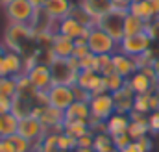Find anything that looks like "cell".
Returning a JSON list of instances; mask_svg holds the SVG:
<instances>
[{"mask_svg":"<svg viewBox=\"0 0 159 152\" xmlns=\"http://www.w3.org/2000/svg\"><path fill=\"white\" fill-rule=\"evenodd\" d=\"M87 54H91V50H89V46H87V39H78V41H74V58H85Z\"/></svg>","mask_w":159,"mask_h":152,"instance_id":"36","label":"cell"},{"mask_svg":"<svg viewBox=\"0 0 159 152\" xmlns=\"http://www.w3.org/2000/svg\"><path fill=\"white\" fill-rule=\"evenodd\" d=\"M57 147H59V150H63V152L76 150V147H78V139H74V137H70L69 134L61 132V134H57Z\"/></svg>","mask_w":159,"mask_h":152,"instance_id":"34","label":"cell"},{"mask_svg":"<svg viewBox=\"0 0 159 152\" xmlns=\"http://www.w3.org/2000/svg\"><path fill=\"white\" fill-rule=\"evenodd\" d=\"M93 150H94V152H119L117 149H115L113 137H111L107 132H100V134H94Z\"/></svg>","mask_w":159,"mask_h":152,"instance_id":"26","label":"cell"},{"mask_svg":"<svg viewBox=\"0 0 159 152\" xmlns=\"http://www.w3.org/2000/svg\"><path fill=\"white\" fill-rule=\"evenodd\" d=\"M6 48L22 54V46L28 41H34V28L30 24H9L6 30Z\"/></svg>","mask_w":159,"mask_h":152,"instance_id":"3","label":"cell"},{"mask_svg":"<svg viewBox=\"0 0 159 152\" xmlns=\"http://www.w3.org/2000/svg\"><path fill=\"white\" fill-rule=\"evenodd\" d=\"M80 71H96V56L87 54L85 58L80 59Z\"/></svg>","mask_w":159,"mask_h":152,"instance_id":"38","label":"cell"},{"mask_svg":"<svg viewBox=\"0 0 159 152\" xmlns=\"http://www.w3.org/2000/svg\"><path fill=\"white\" fill-rule=\"evenodd\" d=\"M150 134V128H148V115L144 113H137V112H131L129 113V126H128V135L137 141L144 135Z\"/></svg>","mask_w":159,"mask_h":152,"instance_id":"18","label":"cell"},{"mask_svg":"<svg viewBox=\"0 0 159 152\" xmlns=\"http://www.w3.org/2000/svg\"><path fill=\"white\" fill-rule=\"evenodd\" d=\"M34 100H28V98H22V97H15L13 98V108H11V113L15 115L17 119H24V117H30L34 113Z\"/></svg>","mask_w":159,"mask_h":152,"instance_id":"25","label":"cell"},{"mask_svg":"<svg viewBox=\"0 0 159 152\" xmlns=\"http://www.w3.org/2000/svg\"><path fill=\"white\" fill-rule=\"evenodd\" d=\"M0 152H15L7 137H0Z\"/></svg>","mask_w":159,"mask_h":152,"instance_id":"45","label":"cell"},{"mask_svg":"<svg viewBox=\"0 0 159 152\" xmlns=\"http://www.w3.org/2000/svg\"><path fill=\"white\" fill-rule=\"evenodd\" d=\"M76 152H94L93 147H81V149H76Z\"/></svg>","mask_w":159,"mask_h":152,"instance_id":"50","label":"cell"},{"mask_svg":"<svg viewBox=\"0 0 159 152\" xmlns=\"http://www.w3.org/2000/svg\"><path fill=\"white\" fill-rule=\"evenodd\" d=\"M63 132L69 134V135L74 137V139H80L81 135L89 134L91 128H89V124H85V122H65V130H63Z\"/></svg>","mask_w":159,"mask_h":152,"instance_id":"29","label":"cell"},{"mask_svg":"<svg viewBox=\"0 0 159 152\" xmlns=\"http://www.w3.org/2000/svg\"><path fill=\"white\" fill-rule=\"evenodd\" d=\"M159 56L154 54V48H150V50H146L144 54H141V56H137L135 58V63H137V69H144V67H152L154 65V61L157 59Z\"/></svg>","mask_w":159,"mask_h":152,"instance_id":"35","label":"cell"},{"mask_svg":"<svg viewBox=\"0 0 159 152\" xmlns=\"http://www.w3.org/2000/svg\"><path fill=\"white\" fill-rule=\"evenodd\" d=\"M128 126H129V115L126 113H117L115 112L106 121V130H107L109 135H117V134L128 132Z\"/></svg>","mask_w":159,"mask_h":152,"instance_id":"22","label":"cell"},{"mask_svg":"<svg viewBox=\"0 0 159 152\" xmlns=\"http://www.w3.org/2000/svg\"><path fill=\"white\" fill-rule=\"evenodd\" d=\"M113 137V143H115V149L117 150H122L124 147H128L133 139L128 135V132H124V134H117V135H111Z\"/></svg>","mask_w":159,"mask_h":152,"instance_id":"39","label":"cell"},{"mask_svg":"<svg viewBox=\"0 0 159 152\" xmlns=\"http://www.w3.org/2000/svg\"><path fill=\"white\" fill-rule=\"evenodd\" d=\"M111 59H113V65H115V73L120 74L122 78H126V80L133 74V73L139 71L137 69V63H135V58L126 56V54H122L119 50L111 56Z\"/></svg>","mask_w":159,"mask_h":152,"instance_id":"20","label":"cell"},{"mask_svg":"<svg viewBox=\"0 0 159 152\" xmlns=\"http://www.w3.org/2000/svg\"><path fill=\"white\" fill-rule=\"evenodd\" d=\"M89 110L91 117L98 119V121H107L111 115L115 113V100L111 93H100V95H93L89 100Z\"/></svg>","mask_w":159,"mask_h":152,"instance_id":"9","label":"cell"},{"mask_svg":"<svg viewBox=\"0 0 159 152\" xmlns=\"http://www.w3.org/2000/svg\"><path fill=\"white\" fill-rule=\"evenodd\" d=\"M11 108H13V98H4V97H0V115L11 113Z\"/></svg>","mask_w":159,"mask_h":152,"instance_id":"43","label":"cell"},{"mask_svg":"<svg viewBox=\"0 0 159 152\" xmlns=\"http://www.w3.org/2000/svg\"><path fill=\"white\" fill-rule=\"evenodd\" d=\"M17 128H19V119L13 113L0 115V137H9L17 134Z\"/></svg>","mask_w":159,"mask_h":152,"instance_id":"27","label":"cell"},{"mask_svg":"<svg viewBox=\"0 0 159 152\" xmlns=\"http://www.w3.org/2000/svg\"><path fill=\"white\" fill-rule=\"evenodd\" d=\"M15 95H17V78H13V76L0 78V97L15 98Z\"/></svg>","mask_w":159,"mask_h":152,"instance_id":"28","label":"cell"},{"mask_svg":"<svg viewBox=\"0 0 159 152\" xmlns=\"http://www.w3.org/2000/svg\"><path fill=\"white\" fill-rule=\"evenodd\" d=\"M72 7H74L72 0H48V2L43 6V13H44L50 21L57 22V21L69 17V13L72 11Z\"/></svg>","mask_w":159,"mask_h":152,"instance_id":"12","label":"cell"},{"mask_svg":"<svg viewBox=\"0 0 159 152\" xmlns=\"http://www.w3.org/2000/svg\"><path fill=\"white\" fill-rule=\"evenodd\" d=\"M126 13H128V11L111 9L109 13H106V15L96 22V26H98L100 30H104L106 34H109L117 43H120L122 37H124V19H126Z\"/></svg>","mask_w":159,"mask_h":152,"instance_id":"4","label":"cell"},{"mask_svg":"<svg viewBox=\"0 0 159 152\" xmlns=\"http://www.w3.org/2000/svg\"><path fill=\"white\" fill-rule=\"evenodd\" d=\"M6 50H7V48H6V45H2V43H0V58L6 54Z\"/></svg>","mask_w":159,"mask_h":152,"instance_id":"51","label":"cell"},{"mask_svg":"<svg viewBox=\"0 0 159 152\" xmlns=\"http://www.w3.org/2000/svg\"><path fill=\"white\" fill-rule=\"evenodd\" d=\"M7 139H9V143L13 145V150L15 152H32L34 143L28 141L26 137H22V135H19V134H13V135H9Z\"/></svg>","mask_w":159,"mask_h":152,"instance_id":"32","label":"cell"},{"mask_svg":"<svg viewBox=\"0 0 159 152\" xmlns=\"http://www.w3.org/2000/svg\"><path fill=\"white\" fill-rule=\"evenodd\" d=\"M113 100H115V112L117 113H126L129 115L133 112V100H135V93L133 89L128 85V82L124 83V87H120L119 91L111 93Z\"/></svg>","mask_w":159,"mask_h":152,"instance_id":"14","label":"cell"},{"mask_svg":"<svg viewBox=\"0 0 159 152\" xmlns=\"http://www.w3.org/2000/svg\"><path fill=\"white\" fill-rule=\"evenodd\" d=\"M104 83H106L107 93H115V91H119L120 87H124L126 78H122L120 74L113 73V74H109V76H104Z\"/></svg>","mask_w":159,"mask_h":152,"instance_id":"33","label":"cell"},{"mask_svg":"<svg viewBox=\"0 0 159 152\" xmlns=\"http://www.w3.org/2000/svg\"><path fill=\"white\" fill-rule=\"evenodd\" d=\"M76 87L89 91L91 95H100V93H107L106 83H104V76L98 74L96 71H80L76 78Z\"/></svg>","mask_w":159,"mask_h":152,"instance_id":"10","label":"cell"},{"mask_svg":"<svg viewBox=\"0 0 159 152\" xmlns=\"http://www.w3.org/2000/svg\"><path fill=\"white\" fill-rule=\"evenodd\" d=\"M87 46H89L91 54H94V56H111L119 50V43L109 34L100 30L98 26L91 28V32L87 36Z\"/></svg>","mask_w":159,"mask_h":152,"instance_id":"2","label":"cell"},{"mask_svg":"<svg viewBox=\"0 0 159 152\" xmlns=\"http://www.w3.org/2000/svg\"><path fill=\"white\" fill-rule=\"evenodd\" d=\"M119 152H141V150H139L137 143H135V141H131L128 147H124V149H122V150H119Z\"/></svg>","mask_w":159,"mask_h":152,"instance_id":"47","label":"cell"},{"mask_svg":"<svg viewBox=\"0 0 159 152\" xmlns=\"http://www.w3.org/2000/svg\"><path fill=\"white\" fill-rule=\"evenodd\" d=\"M146 34H148V37L152 39V43H157L159 45V17L146 24Z\"/></svg>","mask_w":159,"mask_h":152,"instance_id":"37","label":"cell"},{"mask_svg":"<svg viewBox=\"0 0 159 152\" xmlns=\"http://www.w3.org/2000/svg\"><path fill=\"white\" fill-rule=\"evenodd\" d=\"M78 6L94 21V26L106 13H109L113 9L111 0H80Z\"/></svg>","mask_w":159,"mask_h":152,"instance_id":"13","label":"cell"},{"mask_svg":"<svg viewBox=\"0 0 159 152\" xmlns=\"http://www.w3.org/2000/svg\"><path fill=\"white\" fill-rule=\"evenodd\" d=\"M146 24L148 22H144L143 19H139V17H135V15H131L128 11L126 13V19H124V37L126 36H135V34L146 32Z\"/></svg>","mask_w":159,"mask_h":152,"instance_id":"23","label":"cell"},{"mask_svg":"<svg viewBox=\"0 0 159 152\" xmlns=\"http://www.w3.org/2000/svg\"><path fill=\"white\" fill-rule=\"evenodd\" d=\"M113 56V54H111ZM111 56H96V73L102 76H109L115 73V65Z\"/></svg>","mask_w":159,"mask_h":152,"instance_id":"30","label":"cell"},{"mask_svg":"<svg viewBox=\"0 0 159 152\" xmlns=\"http://www.w3.org/2000/svg\"><path fill=\"white\" fill-rule=\"evenodd\" d=\"M70 152H76V150H70Z\"/></svg>","mask_w":159,"mask_h":152,"instance_id":"53","label":"cell"},{"mask_svg":"<svg viewBox=\"0 0 159 152\" xmlns=\"http://www.w3.org/2000/svg\"><path fill=\"white\" fill-rule=\"evenodd\" d=\"M148 128L152 134H159V112L148 113Z\"/></svg>","mask_w":159,"mask_h":152,"instance_id":"40","label":"cell"},{"mask_svg":"<svg viewBox=\"0 0 159 152\" xmlns=\"http://www.w3.org/2000/svg\"><path fill=\"white\" fill-rule=\"evenodd\" d=\"M4 11L9 24H32L39 9H35L30 0H7L4 4Z\"/></svg>","mask_w":159,"mask_h":152,"instance_id":"1","label":"cell"},{"mask_svg":"<svg viewBox=\"0 0 159 152\" xmlns=\"http://www.w3.org/2000/svg\"><path fill=\"white\" fill-rule=\"evenodd\" d=\"M152 67H154V73H156V80L159 82V58L154 61V65H152Z\"/></svg>","mask_w":159,"mask_h":152,"instance_id":"49","label":"cell"},{"mask_svg":"<svg viewBox=\"0 0 159 152\" xmlns=\"http://www.w3.org/2000/svg\"><path fill=\"white\" fill-rule=\"evenodd\" d=\"M50 74H52V83H61V85H76V78H78V71H74L67 59L61 58H54L50 63Z\"/></svg>","mask_w":159,"mask_h":152,"instance_id":"7","label":"cell"},{"mask_svg":"<svg viewBox=\"0 0 159 152\" xmlns=\"http://www.w3.org/2000/svg\"><path fill=\"white\" fill-rule=\"evenodd\" d=\"M150 97H152V93L135 95V100H133V112H137V113H144V115L150 113V112H152V108H150Z\"/></svg>","mask_w":159,"mask_h":152,"instance_id":"31","label":"cell"},{"mask_svg":"<svg viewBox=\"0 0 159 152\" xmlns=\"http://www.w3.org/2000/svg\"><path fill=\"white\" fill-rule=\"evenodd\" d=\"M131 2H133V0H131Z\"/></svg>","mask_w":159,"mask_h":152,"instance_id":"54","label":"cell"},{"mask_svg":"<svg viewBox=\"0 0 159 152\" xmlns=\"http://www.w3.org/2000/svg\"><path fill=\"white\" fill-rule=\"evenodd\" d=\"M63 121H65V122H85V124H89V121H91L89 102L74 100V102L63 112Z\"/></svg>","mask_w":159,"mask_h":152,"instance_id":"15","label":"cell"},{"mask_svg":"<svg viewBox=\"0 0 159 152\" xmlns=\"http://www.w3.org/2000/svg\"><path fill=\"white\" fill-rule=\"evenodd\" d=\"M30 2H32V6H34L35 9H43V6H44L48 0H30Z\"/></svg>","mask_w":159,"mask_h":152,"instance_id":"48","label":"cell"},{"mask_svg":"<svg viewBox=\"0 0 159 152\" xmlns=\"http://www.w3.org/2000/svg\"><path fill=\"white\" fill-rule=\"evenodd\" d=\"M113 9H120V11H128L131 6V0H111Z\"/></svg>","mask_w":159,"mask_h":152,"instance_id":"44","label":"cell"},{"mask_svg":"<svg viewBox=\"0 0 159 152\" xmlns=\"http://www.w3.org/2000/svg\"><path fill=\"white\" fill-rule=\"evenodd\" d=\"M54 32L72 39V41H78V39H87L89 32H91V26H85L83 22H80L74 17L69 15V17H65V19H61V21L56 22Z\"/></svg>","mask_w":159,"mask_h":152,"instance_id":"8","label":"cell"},{"mask_svg":"<svg viewBox=\"0 0 159 152\" xmlns=\"http://www.w3.org/2000/svg\"><path fill=\"white\" fill-rule=\"evenodd\" d=\"M26 76L30 78V82L39 89V91H46L50 85H52V74H50V67L48 63H37L34 65Z\"/></svg>","mask_w":159,"mask_h":152,"instance_id":"16","label":"cell"},{"mask_svg":"<svg viewBox=\"0 0 159 152\" xmlns=\"http://www.w3.org/2000/svg\"><path fill=\"white\" fill-rule=\"evenodd\" d=\"M46 95H48V106L57 108V110H61V112H65V110L76 100V95H74V87H72V85L52 83V85L46 89Z\"/></svg>","mask_w":159,"mask_h":152,"instance_id":"5","label":"cell"},{"mask_svg":"<svg viewBox=\"0 0 159 152\" xmlns=\"http://www.w3.org/2000/svg\"><path fill=\"white\" fill-rule=\"evenodd\" d=\"M148 4H150V7L154 11V19H157L159 17V0H148Z\"/></svg>","mask_w":159,"mask_h":152,"instance_id":"46","label":"cell"},{"mask_svg":"<svg viewBox=\"0 0 159 152\" xmlns=\"http://www.w3.org/2000/svg\"><path fill=\"white\" fill-rule=\"evenodd\" d=\"M54 58H61V59H67L74 54V41L61 34H56L54 32V37H52V43H50V48Z\"/></svg>","mask_w":159,"mask_h":152,"instance_id":"19","label":"cell"},{"mask_svg":"<svg viewBox=\"0 0 159 152\" xmlns=\"http://www.w3.org/2000/svg\"><path fill=\"white\" fill-rule=\"evenodd\" d=\"M135 143H137V147H139V150H141V152H150V150H152V139H150L148 135H144V137L137 139Z\"/></svg>","mask_w":159,"mask_h":152,"instance_id":"42","label":"cell"},{"mask_svg":"<svg viewBox=\"0 0 159 152\" xmlns=\"http://www.w3.org/2000/svg\"><path fill=\"white\" fill-rule=\"evenodd\" d=\"M152 45L154 43H152V39L148 37L146 32L135 34V36H126L119 43V52L126 54V56H131V58H137V56L144 54L146 50H150Z\"/></svg>","mask_w":159,"mask_h":152,"instance_id":"6","label":"cell"},{"mask_svg":"<svg viewBox=\"0 0 159 152\" xmlns=\"http://www.w3.org/2000/svg\"><path fill=\"white\" fill-rule=\"evenodd\" d=\"M4 65H6V73L7 76H17L24 74V59L19 52H13V50H6L4 54Z\"/></svg>","mask_w":159,"mask_h":152,"instance_id":"21","label":"cell"},{"mask_svg":"<svg viewBox=\"0 0 159 152\" xmlns=\"http://www.w3.org/2000/svg\"><path fill=\"white\" fill-rule=\"evenodd\" d=\"M156 93H159V85H157V89H156Z\"/></svg>","mask_w":159,"mask_h":152,"instance_id":"52","label":"cell"},{"mask_svg":"<svg viewBox=\"0 0 159 152\" xmlns=\"http://www.w3.org/2000/svg\"><path fill=\"white\" fill-rule=\"evenodd\" d=\"M128 85L133 89V93L135 95H144V93H154L156 89H157V82H154L152 78H148V76L144 74L143 71H137V73H133V74L129 76L128 80Z\"/></svg>","mask_w":159,"mask_h":152,"instance_id":"17","label":"cell"},{"mask_svg":"<svg viewBox=\"0 0 159 152\" xmlns=\"http://www.w3.org/2000/svg\"><path fill=\"white\" fill-rule=\"evenodd\" d=\"M93 141H94V132L91 130L89 134L81 135V137L78 139V147H76V149H81V147H93Z\"/></svg>","mask_w":159,"mask_h":152,"instance_id":"41","label":"cell"},{"mask_svg":"<svg viewBox=\"0 0 159 152\" xmlns=\"http://www.w3.org/2000/svg\"><path fill=\"white\" fill-rule=\"evenodd\" d=\"M128 11H129L131 15H135V17L143 19L144 22L154 21V11H152V7H150L148 0H133Z\"/></svg>","mask_w":159,"mask_h":152,"instance_id":"24","label":"cell"},{"mask_svg":"<svg viewBox=\"0 0 159 152\" xmlns=\"http://www.w3.org/2000/svg\"><path fill=\"white\" fill-rule=\"evenodd\" d=\"M17 134L26 137L28 141L32 143H37L39 139H43L48 132L44 130V126L41 124V121L37 117L30 115V117H24V119H19V128H17Z\"/></svg>","mask_w":159,"mask_h":152,"instance_id":"11","label":"cell"}]
</instances>
